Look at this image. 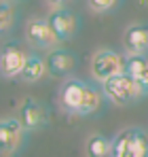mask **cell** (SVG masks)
<instances>
[{"mask_svg": "<svg viewBox=\"0 0 148 157\" xmlns=\"http://www.w3.org/2000/svg\"><path fill=\"white\" fill-rule=\"evenodd\" d=\"M45 75H49V70H47V59H43L40 55L30 53V57H28V62H25L19 78H21L24 83H38Z\"/></svg>", "mask_w": 148, "mask_h": 157, "instance_id": "cell-13", "label": "cell"}, {"mask_svg": "<svg viewBox=\"0 0 148 157\" xmlns=\"http://www.w3.org/2000/svg\"><path fill=\"white\" fill-rule=\"evenodd\" d=\"M11 2H13V0H2V2H0V30H2L4 34L11 32L13 21H15V9H13Z\"/></svg>", "mask_w": 148, "mask_h": 157, "instance_id": "cell-16", "label": "cell"}, {"mask_svg": "<svg viewBox=\"0 0 148 157\" xmlns=\"http://www.w3.org/2000/svg\"><path fill=\"white\" fill-rule=\"evenodd\" d=\"M28 57H30V53H25L19 45H15V43L4 45V49L0 53V75H2V78L19 77Z\"/></svg>", "mask_w": 148, "mask_h": 157, "instance_id": "cell-7", "label": "cell"}, {"mask_svg": "<svg viewBox=\"0 0 148 157\" xmlns=\"http://www.w3.org/2000/svg\"><path fill=\"white\" fill-rule=\"evenodd\" d=\"M47 19H49L51 28L55 30V34L59 36V40H70L78 32V17L74 15V11L66 9V6L53 9L47 15Z\"/></svg>", "mask_w": 148, "mask_h": 157, "instance_id": "cell-8", "label": "cell"}, {"mask_svg": "<svg viewBox=\"0 0 148 157\" xmlns=\"http://www.w3.org/2000/svg\"><path fill=\"white\" fill-rule=\"evenodd\" d=\"M24 36L32 47L45 49V51L55 49L57 43H59V36H57L55 30L51 28L47 17H30V19L25 21V26H24Z\"/></svg>", "mask_w": 148, "mask_h": 157, "instance_id": "cell-4", "label": "cell"}, {"mask_svg": "<svg viewBox=\"0 0 148 157\" xmlns=\"http://www.w3.org/2000/svg\"><path fill=\"white\" fill-rule=\"evenodd\" d=\"M112 151V138H106L104 134H91L85 142V153L87 157H110Z\"/></svg>", "mask_w": 148, "mask_h": 157, "instance_id": "cell-14", "label": "cell"}, {"mask_svg": "<svg viewBox=\"0 0 148 157\" xmlns=\"http://www.w3.org/2000/svg\"><path fill=\"white\" fill-rule=\"evenodd\" d=\"M125 53H148V24H131L123 34Z\"/></svg>", "mask_w": 148, "mask_h": 157, "instance_id": "cell-11", "label": "cell"}, {"mask_svg": "<svg viewBox=\"0 0 148 157\" xmlns=\"http://www.w3.org/2000/svg\"><path fill=\"white\" fill-rule=\"evenodd\" d=\"M99 85H102V91H104L106 100L112 102L114 106H131L148 96L144 85L140 81H135L129 72H121L117 77L99 83Z\"/></svg>", "mask_w": 148, "mask_h": 157, "instance_id": "cell-1", "label": "cell"}, {"mask_svg": "<svg viewBox=\"0 0 148 157\" xmlns=\"http://www.w3.org/2000/svg\"><path fill=\"white\" fill-rule=\"evenodd\" d=\"M25 128L21 123V119L17 117H4L0 121V149H2V155L11 157L24 142L25 138Z\"/></svg>", "mask_w": 148, "mask_h": 157, "instance_id": "cell-6", "label": "cell"}, {"mask_svg": "<svg viewBox=\"0 0 148 157\" xmlns=\"http://www.w3.org/2000/svg\"><path fill=\"white\" fill-rule=\"evenodd\" d=\"M87 4H89V9H91L93 13L106 15V13H112V11L121 4V0H87Z\"/></svg>", "mask_w": 148, "mask_h": 157, "instance_id": "cell-17", "label": "cell"}, {"mask_svg": "<svg viewBox=\"0 0 148 157\" xmlns=\"http://www.w3.org/2000/svg\"><path fill=\"white\" fill-rule=\"evenodd\" d=\"M87 89H89V83L80 81V78H66L59 87V94H57V104L64 113L68 115H76L80 113V106L85 102V96H87Z\"/></svg>", "mask_w": 148, "mask_h": 157, "instance_id": "cell-5", "label": "cell"}, {"mask_svg": "<svg viewBox=\"0 0 148 157\" xmlns=\"http://www.w3.org/2000/svg\"><path fill=\"white\" fill-rule=\"evenodd\" d=\"M19 119H21V123L28 132H36L47 125V110L40 102L28 98L19 108Z\"/></svg>", "mask_w": 148, "mask_h": 157, "instance_id": "cell-10", "label": "cell"}, {"mask_svg": "<svg viewBox=\"0 0 148 157\" xmlns=\"http://www.w3.org/2000/svg\"><path fill=\"white\" fill-rule=\"evenodd\" d=\"M110 157H148V132L144 128H125L112 138Z\"/></svg>", "mask_w": 148, "mask_h": 157, "instance_id": "cell-2", "label": "cell"}, {"mask_svg": "<svg viewBox=\"0 0 148 157\" xmlns=\"http://www.w3.org/2000/svg\"><path fill=\"white\" fill-rule=\"evenodd\" d=\"M125 72H129L135 81H140L148 91V53H127Z\"/></svg>", "mask_w": 148, "mask_h": 157, "instance_id": "cell-12", "label": "cell"}, {"mask_svg": "<svg viewBox=\"0 0 148 157\" xmlns=\"http://www.w3.org/2000/svg\"><path fill=\"white\" fill-rule=\"evenodd\" d=\"M70 0H47V4L49 6H53V9H59V6H66Z\"/></svg>", "mask_w": 148, "mask_h": 157, "instance_id": "cell-18", "label": "cell"}, {"mask_svg": "<svg viewBox=\"0 0 148 157\" xmlns=\"http://www.w3.org/2000/svg\"><path fill=\"white\" fill-rule=\"evenodd\" d=\"M89 72H91V78L95 83H104L108 78L125 72V57L119 51L110 49V47H99L98 51L91 55Z\"/></svg>", "mask_w": 148, "mask_h": 157, "instance_id": "cell-3", "label": "cell"}, {"mask_svg": "<svg viewBox=\"0 0 148 157\" xmlns=\"http://www.w3.org/2000/svg\"><path fill=\"white\" fill-rule=\"evenodd\" d=\"M104 91H102V85H93L89 83V89H87V96H85V102L80 106V113L78 117H89V115H95L99 108H102V100H104Z\"/></svg>", "mask_w": 148, "mask_h": 157, "instance_id": "cell-15", "label": "cell"}, {"mask_svg": "<svg viewBox=\"0 0 148 157\" xmlns=\"http://www.w3.org/2000/svg\"><path fill=\"white\" fill-rule=\"evenodd\" d=\"M45 59H47L49 77H53V78L68 77L74 68H76V55L72 51H68V49H61V47L51 49Z\"/></svg>", "mask_w": 148, "mask_h": 157, "instance_id": "cell-9", "label": "cell"}]
</instances>
